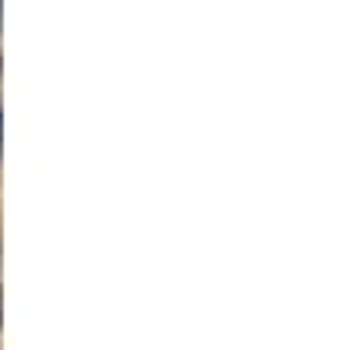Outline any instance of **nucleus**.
I'll use <instances>...</instances> for the list:
<instances>
[{
  "instance_id": "1",
  "label": "nucleus",
  "mask_w": 353,
  "mask_h": 350,
  "mask_svg": "<svg viewBox=\"0 0 353 350\" xmlns=\"http://www.w3.org/2000/svg\"><path fill=\"white\" fill-rule=\"evenodd\" d=\"M0 25H4V8H0Z\"/></svg>"
}]
</instances>
